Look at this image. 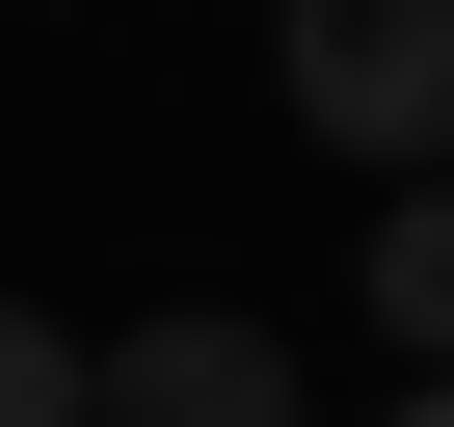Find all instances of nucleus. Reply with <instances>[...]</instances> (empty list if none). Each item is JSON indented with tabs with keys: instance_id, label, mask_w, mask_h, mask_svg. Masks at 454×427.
Masks as SVG:
<instances>
[{
	"instance_id": "1",
	"label": "nucleus",
	"mask_w": 454,
	"mask_h": 427,
	"mask_svg": "<svg viewBox=\"0 0 454 427\" xmlns=\"http://www.w3.org/2000/svg\"><path fill=\"white\" fill-rule=\"evenodd\" d=\"M268 54H294L321 160H427L454 187V0H268Z\"/></svg>"
},
{
	"instance_id": "2",
	"label": "nucleus",
	"mask_w": 454,
	"mask_h": 427,
	"mask_svg": "<svg viewBox=\"0 0 454 427\" xmlns=\"http://www.w3.org/2000/svg\"><path fill=\"white\" fill-rule=\"evenodd\" d=\"M107 427H294V347L187 294V321H134V347H107Z\"/></svg>"
},
{
	"instance_id": "3",
	"label": "nucleus",
	"mask_w": 454,
	"mask_h": 427,
	"mask_svg": "<svg viewBox=\"0 0 454 427\" xmlns=\"http://www.w3.org/2000/svg\"><path fill=\"white\" fill-rule=\"evenodd\" d=\"M0 427H107V347H81V321H27V294H0Z\"/></svg>"
},
{
	"instance_id": "4",
	"label": "nucleus",
	"mask_w": 454,
	"mask_h": 427,
	"mask_svg": "<svg viewBox=\"0 0 454 427\" xmlns=\"http://www.w3.org/2000/svg\"><path fill=\"white\" fill-rule=\"evenodd\" d=\"M374 321H401V347L454 374V187H427V214H374Z\"/></svg>"
},
{
	"instance_id": "5",
	"label": "nucleus",
	"mask_w": 454,
	"mask_h": 427,
	"mask_svg": "<svg viewBox=\"0 0 454 427\" xmlns=\"http://www.w3.org/2000/svg\"><path fill=\"white\" fill-rule=\"evenodd\" d=\"M401 427H454V374H427V400H401Z\"/></svg>"
}]
</instances>
